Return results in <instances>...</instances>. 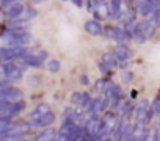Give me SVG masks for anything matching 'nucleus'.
<instances>
[{
    "instance_id": "f257e3e1",
    "label": "nucleus",
    "mask_w": 160,
    "mask_h": 141,
    "mask_svg": "<svg viewBox=\"0 0 160 141\" xmlns=\"http://www.w3.org/2000/svg\"><path fill=\"white\" fill-rule=\"evenodd\" d=\"M155 25L151 22V19H146V21H141L138 24H135V28H133V33H132V38L137 41V42H144L148 38H151L155 32Z\"/></svg>"
},
{
    "instance_id": "f03ea898",
    "label": "nucleus",
    "mask_w": 160,
    "mask_h": 141,
    "mask_svg": "<svg viewBox=\"0 0 160 141\" xmlns=\"http://www.w3.org/2000/svg\"><path fill=\"white\" fill-rule=\"evenodd\" d=\"M2 70H3V75L7 80H19L22 79V74H24V70L21 66H18L16 63H5L2 66Z\"/></svg>"
},
{
    "instance_id": "7ed1b4c3",
    "label": "nucleus",
    "mask_w": 160,
    "mask_h": 141,
    "mask_svg": "<svg viewBox=\"0 0 160 141\" xmlns=\"http://www.w3.org/2000/svg\"><path fill=\"white\" fill-rule=\"evenodd\" d=\"M55 119H57L55 113L49 110V111L44 113L42 116L35 118V121H32V122L28 124V127H47V125H52V124L55 122Z\"/></svg>"
},
{
    "instance_id": "20e7f679",
    "label": "nucleus",
    "mask_w": 160,
    "mask_h": 141,
    "mask_svg": "<svg viewBox=\"0 0 160 141\" xmlns=\"http://www.w3.org/2000/svg\"><path fill=\"white\" fill-rule=\"evenodd\" d=\"M107 36L118 41V42H124V44L130 39V36L124 32V28H119V27H108L107 28Z\"/></svg>"
},
{
    "instance_id": "39448f33",
    "label": "nucleus",
    "mask_w": 160,
    "mask_h": 141,
    "mask_svg": "<svg viewBox=\"0 0 160 141\" xmlns=\"http://www.w3.org/2000/svg\"><path fill=\"white\" fill-rule=\"evenodd\" d=\"M115 55H116V60H118V63H121V64H126L129 60H130V50L127 49V46L124 44V42H119L116 47H115V52H113Z\"/></svg>"
},
{
    "instance_id": "423d86ee",
    "label": "nucleus",
    "mask_w": 160,
    "mask_h": 141,
    "mask_svg": "<svg viewBox=\"0 0 160 141\" xmlns=\"http://www.w3.org/2000/svg\"><path fill=\"white\" fill-rule=\"evenodd\" d=\"M148 108H149V100L148 99H141L137 107H135V119L137 122H143L144 124V119H146V114H148Z\"/></svg>"
},
{
    "instance_id": "0eeeda50",
    "label": "nucleus",
    "mask_w": 160,
    "mask_h": 141,
    "mask_svg": "<svg viewBox=\"0 0 160 141\" xmlns=\"http://www.w3.org/2000/svg\"><path fill=\"white\" fill-rule=\"evenodd\" d=\"M85 30H87L90 35H93V36L102 35V32H104V28H102V25L99 24V21H88V22H85Z\"/></svg>"
},
{
    "instance_id": "6e6552de",
    "label": "nucleus",
    "mask_w": 160,
    "mask_h": 141,
    "mask_svg": "<svg viewBox=\"0 0 160 141\" xmlns=\"http://www.w3.org/2000/svg\"><path fill=\"white\" fill-rule=\"evenodd\" d=\"M24 5L22 3H10V8L7 10V16L10 17V19H14V17H19L22 13H24Z\"/></svg>"
},
{
    "instance_id": "1a4fd4ad",
    "label": "nucleus",
    "mask_w": 160,
    "mask_h": 141,
    "mask_svg": "<svg viewBox=\"0 0 160 141\" xmlns=\"http://www.w3.org/2000/svg\"><path fill=\"white\" fill-rule=\"evenodd\" d=\"M21 60H22L27 66H32V67H39L41 63H42V60H41L38 55H35V53H28V52H27Z\"/></svg>"
},
{
    "instance_id": "9d476101",
    "label": "nucleus",
    "mask_w": 160,
    "mask_h": 141,
    "mask_svg": "<svg viewBox=\"0 0 160 141\" xmlns=\"http://www.w3.org/2000/svg\"><path fill=\"white\" fill-rule=\"evenodd\" d=\"M137 5H138V8H140V13H141V16H144V17H148V16H151V13H152V10L155 8L149 0H137Z\"/></svg>"
},
{
    "instance_id": "9b49d317",
    "label": "nucleus",
    "mask_w": 160,
    "mask_h": 141,
    "mask_svg": "<svg viewBox=\"0 0 160 141\" xmlns=\"http://www.w3.org/2000/svg\"><path fill=\"white\" fill-rule=\"evenodd\" d=\"M102 63L108 67V69H113V67H116L118 66V60H116V55L112 52H105L104 55H102Z\"/></svg>"
},
{
    "instance_id": "f8f14e48",
    "label": "nucleus",
    "mask_w": 160,
    "mask_h": 141,
    "mask_svg": "<svg viewBox=\"0 0 160 141\" xmlns=\"http://www.w3.org/2000/svg\"><path fill=\"white\" fill-rule=\"evenodd\" d=\"M124 0H110V8H108V14L112 17H119L121 14V5Z\"/></svg>"
},
{
    "instance_id": "ddd939ff",
    "label": "nucleus",
    "mask_w": 160,
    "mask_h": 141,
    "mask_svg": "<svg viewBox=\"0 0 160 141\" xmlns=\"http://www.w3.org/2000/svg\"><path fill=\"white\" fill-rule=\"evenodd\" d=\"M8 25H10L11 30H24V28L28 27V22L27 21H21L19 17H14L13 21L8 22Z\"/></svg>"
},
{
    "instance_id": "4468645a",
    "label": "nucleus",
    "mask_w": 160,
    "mask_h": 141,
    "mask_svg": "<svg viewBox=\"0 0 160 141\" xmlns=\"http://www.w3.org/2000/svg\"><path fill=\"white\" fill-rule=\"evenodd\" d=\"M49 111V105L47 104H39L33 111H32V116L33 118H39V116H42L44 113H47Z\"/></svg>"
},
{
    "instance_id": "2eb2a0df",
    "label": "nucleus",
    "mask_w": 160,
    "mask_h": 141,
    "mask_svg": "<svg viewBox=\"0 0 160 141\" xmlns=\"http://www.w3.org/2000/svg\"><path fill=\"white\" fill-rule=\"evenodd\" d=\"M47 69L50 70V72H58V70L61 69V64H60V61L58 60H55V58H52V60H49L47 61Z\"/></svg>"
},
{
    "instance_id": "dca6fc26",
    "label": "nucleus",
    "mask_w": 160,
    "mask_h": 141,
    "mask_svg": "<svg viewBox=\"0 0 160 141\" xmlns=\"http://www.w3.org/2000/svg\"><path fill=\"white\" fill-rule=\"evenodd\" d=\"M53 136H55V130H53V129H47V130H44L41 135H38L36 139H38V141H44V139H52Z\"/></svg>"
},
{
    "instance_id": "f3484780",
    "label": "nucleus",
    "mask_w": 160,
    "mask_h": 141,
    "mask_svg": "<svg viewBox=\"0 0 160 141\" xmlns=\"http://www.w3.org/2000/svg\"><path fill=\"white\" fill-rule=\"evenodd\" d=\"M10 127H11L10 119H7V118H0V133L5 132V130H7V129H10Z\"/></svg>"
},
{
    "instance_id": "a211bd4d",
    "label": "nucleus",
    "mask_w": 160,
    "mask_h": 141,
    "mask_svg": "<svg viewBox=\"0 0 160 141\" xmlns=\"http://www.w3.org/2000/svg\"><path fill=\"white\" fill-rule=\"evenodd\" d=\"M80 100H82V93H74L71 97V102L75 105H80Z\"/></svg>"
},
{
    "instance_id": "6ab92c4d",
    "label": "nucleus",
    "mask_w": 160,
    "mask_h": 141,
    "mask_svg": "<svg viewBox=\"0 0 160 141\" xmlns=\"http://www.w3.org/2000/svg\"><path fill=\"white\" fill-rule=\"evenodd\" d=\"M90 94H87V93H82V100H80V107H83L85 108V105L90 102Z\"/></svg>"
},
{
    "instance_id": "aec40b11",
    "label": "nucleus",
    "mask_w": 160,
    "mask_h": 141,
    "mask_svg": "<svg viewBox=\"0 0 160 141\" xmlns=\"http://www.w3.org/2000/svg\"><path fill=\"white\" fill-rule=\"evenodd\" d=\"M24 11H27V19L36 16V10H35V8H24Z\"/></svg>"
},
{
    "instance_id": "412c9836",
    "label": "nucleus",
    "mask_w": 160,
    "mask_h": 141,
    "mask_svg": "<svg viewBox=\"0 0 160 141\" xmlns=\"http://www.w3.org/2000/svg\"><path fill=\"white\" fill-rule=\"evenodd\" d=\"M38 82H39V77L38 75H30L28 77V85H38Z\"/></svg>"
},
{
    "instance_id": "4be33fe9",
    "label": "nucleus",
    "mask_w": 160,
    "mask_h": 141,
    "mask_svg": "<svg viewBox=\"0 0 160 141\" xmlns=\"http://www.w3.org/2000/svg\"><path fill=\"white\" fill-rule=\"evenodd\" d=\"M121 79L126 80V82H129V80L132 79V74L129 72V70H122V72H121Z\"/></svg>"
},
{
    "instance_id": "5701e85b",
    "label": "nucleus",
    "mask_w": 160,
    "mask_h": 141,
    "mask_svg": "<svg viewBox=\"0 0 160 141\" xmlns=\"http://www.w3.org/2000/svg\"><path fill=\"white\" fill-rule=\"evenodd\" d=\"M104 86H105V80H99V82H96V91H104Z\"/></svg>"
},
{
    "instance_id": "b1692460",
    "label": "nucleus",
    "mask_w": 160,
    "mask_h": 141,
    "mask_svg": "<svg viewBox=\"0 0 160 141\" xmlns=\"http://www.w3.org/2000/svg\"><path fill=\"white\" fill-rule=\"evenodd\" d=\"M88 77L87 75H80V83H82V85H88Z\"/></svg>"
},
{
    "instance_id": "393cba45",
    "label": "nucleus",
    "mask_w": 160,
    "mask_h": 141,
    "mask_svg": "<svg viewBox=\"0 0 160 141\" xmlns=\"http://www.w3.org/2000/svg\"><path fill=\"white\" fill-rule=\"evenodd\" d=\"M74 110H75V108H71V107H69V108L64 111V118H71V114L74 113Z\"/></svg>"
},
{
    "instance_id": "a878e982",
    "label": "nucleus",
    "mask_w": 160,
    "mask_h": 141,
    "mask_svg": "<svg viewBox=\"0 0 160 141\" xmlns=\"http://www.w3.org/2000/svg\"><path fill=\"white\" fill-rule=\"evenodd\" d=\"M72 3H74L77 8H82V5H83V0H72Z\"/></svg>"
},
{
    "instance_id": "bb28decb",
    "label": "nucleus",
    "mask_w": 160,
    "mask_h": 141,
    "mask_svg": "<svg viewBox=\"0 0 160 141\" xmlns=\"http://www.w3.org/2000/svg\"><path fill=\"white\" fill-rule=\"evenodd\" d=\"M16 2V0H0V3H2V7H8L10 3Z\"/></svg>"
},
{
    "instance_id": "cd10ccee",
    "label": "nucleus",
    "mask_w": 160,
    "mask_h": 141,
    "mask_svg": "<svg viewBox=\"0 0 160 141\" xmlns=\"http://www.w3.org/2000/svg\"><path fill=\"white\" fill-rule=\"evenodd\" d=\"M7 85H8V83H5L3 80H0V90H3V88H5Z\"/></svg>"
},
{
    "instance_id": "c85d7f7f",
    "label": "nucleus",
    "mask_w": 160,
    "mask_h": 141,
    "mask_svg": "<svg viewBox=\"0 0 160 141\" xmlns=\"http://www.w3.org/2000/svg\"><path fill=\"white\" fill-rule=\"evenodd\" d=\"M93 2H94V5H101V3L105 2V0H93Z\"/></svg>"
},
{
    "instance_id": "c756f323",
    "label": "nucleus",
    "mask_w": 160,
    "mask_h": 141,
    "mask_svg": "<svg viewBox=\"0 0 160 141\" xmlns=\"http://www.w3.org/2000/svg\"><path fill=\"white\" fill-rule=\"evenodd\" d=\"M32 2H35V3H39V2H41V0H32Z\"/></svg>"
}]
</instances>
